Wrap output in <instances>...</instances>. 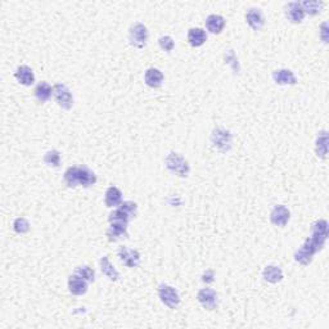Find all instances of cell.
Listing matches in <instances>:
<instances>
[{
    "instance_id": "31",
    "label": "cell",
    "mask_w": 329,
    "mask_h": 329,
    "mask_svg": "<svg viewBox=\"0 0 329 329\" xmlns=\"http://www.w3.org/2000/svg\"><path fill=\"white\" fill-rule=\"evenodd\" d=\"M120 209H122L123 211L126 212V214L133 219V217H135V215H137L138 206L137 203L133 202V201H125V202H121Z\"/></svg>"
},
{
    "instance_id": "21",
    "label": "cell",
    "mask_w": 329,
    "mask_h": 329,
    "mask_svg": "<svg viewBox=\"0 0 329 329\" xmlns=\"http://www.w3.org/2000/svg\"><path fill=\"white\" fill-rule=\"evenodd\" d=\"M34 93H35L36 99H38L39 102H41V103H45V102H48L50 98H52L53 88L49 85V84H48V82L41 81V82H39L38 85H36Z\"/></svg>"
},
{
    "instance_id": "12",
    "label": "cell",
    "mask_w": 329,
    "mask_h": 329,
    "mask_svg": "<svg viewBox=\"0 0 329 329\" xmlns=\"http://www.w3.org/2000/svg\"><path fill=\"white\" fill-rule=\"evenodd\" d=\"M246 21L250 25V27L255 31H260L264 27V23H265L262 12L258 8L248 9L246 13Z\"/></svg>"
},
{
    "instance_id": "25",
    "label": "cell",
    "mask_w": 329,
    "mask_h": 329,
    "mask_svg": "<svg viewBox=\"0 0 329 329\" xmlns=\"http://www.w3.org/2000/svg\"><path fill=\"white\" fill-rule=\"evenodd\" d=\"M326 153H328V134L326 131H321L316 138V154L320 158H325Z\"/></svg>"
},
{
    "instance_id": "27",
    "label": "cell",
    "mask_w": 329,
    "mask_h": 329,
    "mask_svg": "<svg viewBox=\"0 0 329 329\" xmlns=\"http://www.w3.org/2000/svg\"><path fill=\"white\" fill-rule=\"evenodd\" d=\"M74 274L79 275L80 278L85 279L88 283H91L95 280V272L91 269L90 266H79V268H76Z\"/></svg>"
},
{
    "instance_id": "1",
    "label": "cell",
    "mask_w": 329,
    "mask_h": 329,
    "mask_svg": "<svg viewBox=\"0 0 329 329\" xmlns=\"http://www.w3.org/2000/svg\"><path fill=\"white\" fill-rule=\"evenodd\" d=\"M96 180L98 178L95 173L86 166H71L64 173V181H66L67 187L70 188L79 187V185L89 188L94 185Z\"/></svg>"
},
{
    "instance_id": "33",
    "label": "cell",
    "mask_w": 329,
    "mask_h": 329,
    "mask_svg": "<svg viewBox=\"0 0 329 329\" xmlns=\"http://www.w3.org/2000/svg\"><path fill=\"white\" fill-rule=\"evenodd\" d=\"M214 278H215L214 272H212V270H207L206 273H203L202 282L206 283V284H210V283L214 282Z\"/></svg>"
},
{
    "instance_id": "14",
    "label": "cell",
    "mask_w": 329,
    "mask_h": 329,
    "mask_svg": "<svg viewBox=\"0 0 329 329\" xmlns=\"http://www.w3.org/2000/svg\"><path fill=\"white\" fill-rule=\"evenodd\" d=\"M285 16L293 23H300L304 19L305 12L299 2H289L285 6Z\"/></svg>"
},
{
    "instance_id": "29",
    "label": "cell",
    "mask_w": 329,
    "mask_h": 329,
    "mask_svg": "<svg viewBox=\"0 0 329 329\" xmlns=\"http://www.w3.org/2000/svg\"><path fill=\"white\" fill-rule=\"evenodd\" d=\"M44 162L48 166H53V168H58L60 164V153L55 149L49 151L44 156Z\"/></svg>"
},
{
    "instance_id": "5",
    "label": "cell",
    "mask_w": 329,
    "mask_h": 329,
    "mask_svg": "<svg viewBox=\"0 0 329 329\" xmlns=\"http://www.w3.org/2000/svg\"><path fill=\"white\" fill-rule=\"evenodd\" d=\"M149 32L148 28L143 23H134L129 31L130 44L135 48H144L148 41Z\"/></svg>"
},
{
    "instance_id": "2",
    "label": "cell",
    "mask_w": 329,
    "mask_h": 329,
    "mask_svg": "<svg viewBox=\"0 0 329 329\" xmlns=\"http://www.w3.org/2000/svg\"><path fill=\"white\" fill-rule=\"evenodd\" d=\"M164 163H166V168H168L171 173L178 176H181V178L188 176V174H189L190 171V166L187 159L184 158L183 156H180L179 153H175V152H170V153L166 156Z\"/></svg>"
},
{
    "instance_id": "11",
    "label": "cell",
    "mask_w": 329,
    "mask_h": 329,
    "mask_svg": "<svg viewBox=\"0 0 329 329\" xmlns=\"http://www.w3.org/2000/svg\"><path fill=\"white\" fill-rule=\"evenodd\" d=\"M197 300L207 310H215L217 307V293L212 288H202L198 292Z\"/></svg>"
},
{
    "instance_id": "8",
    "label": "cell",
    "mask_w": 329,
    "mask_h": 329,
    "mask_svg": "<svg viewBox=\"0 0 329 329\" xmlns=\"http://www.w3.org/2000/svg\"><path fill=\"white\" fill-rule=\"evenodd\" d=\"M289 219H291V212L283 205L275 206L273 211L270 212V221L275 226L284 228L285 225L288 224V221H289Z\"/></svg>"
},
{
    "instance_id": "9",
    "label": "cell",
    "mask_w": 329,
    "mask_h": 329,
    "mask_svg": "<svg viewBox=\"0 0 329 329\" xmlns=\"http://www.w3.org/2000/svg\"><path fill=\"white\" fill-rule=\"evenodd\" d=\"M120 261L127 268H137L140 264V253L137 250H131L127 247H120L117 252Z\"/></svg>"
},
{
    "instance_id": "32",
    "label": "cell",
    "mask_w": 329,
    "mask_h": 329,
    "mask_svg": "<svg viewBox=\"0 0 329 329\" xmlns=\"http://www.w3.org/2000/svg\"><path fill=\"white\" fill-rule=\"evenodd\" d=\"M159 43V47H161L162 50H164V52H171V50L174 49V47H175V43H174L173 38L171 36H161L158 40Z\"/></svg>"
},
{
    "instance_id": "15",
    "label": "cell",
    "mask_w": 329,
    "mask_h": 329,
    "mask_svg": "<svg viewBox=\"0 0 329 329\" xmlns=\"http://www.w3.org/2000/svg\"><path fill=\"white\" fill-rule=\"evenodd\" d=\"M273 79L278 85H294L297 82L293 72L288 69H280L273 72Z\"/></svg>"
},
{
    "instance_id": "17",
    "label": "cell",
    "mask_w": 329,
    "mask_h": 329,
    "mask_svg": "<svg viewBox=\"0 0 329 329\" xmlns=\"http://www.w3.org/2000/svg\"><path fill=\"white\" fill-rule=\"evenodd\" d=\"M163 80L164 76L161 70L154 69V67L148 69L146 71V74H144V81H146V84L149 88H159V86L162 85Z\"/></svg>"
},
{
    "instance_id": "26",
    "label": "cell",
    "mask_w": 329,
    "mask_h": 329,
    "mask_svg": "<svg viewBox=\"0 0 329 329\" xmlns=\"http://www.w3.org/2000/svg\"><path fill=\"white\" fill-rule=\"evenodd\" d=\"M300 4H301L305 13H309L310 16L320 13L321 8H323V2H318V0H309V2L306 0V2H302Z\"/></svg>"
},
{
    "instance_id": "7",
    "label": "cell",
    "mask_w": 329,
    "mask_h": 329,
    "mask_svg": "<svg viewBox=\"0 0 329 329\" xmlns=\"http://www.w3.org/2000/svg\"><path fill=\"white\" fill-rule=\"evenodd\" d=\"M158 296L161 301L170 309H176L180 304V296L175 288L168 284H162L158 288Z\"/></svg>"
},
{
    "instance_id": "19",
    "label": "cell",
    "mask_w": 329,
    "mask_h": 329,
    "mask_svg": "<svg viewBox=\"0 0 329 329\" xmlns=\"http://www.w3.org/2000/svg\"><path fill=\"white\" fill-rule=\"evenodd\" d=\"M225 27V18L220 14H210L206 18V28L211 34H220Z\"/></svg>"
},
{
    "instance_id": "24",
    "label": "cell",
    "mask_w": 329,
    "mask_h": 329,
    "mask_svg": "<svg viewBox=\"0 0 329 329\" xmlns=\"http://www.w3.org/2000/svg\"><path fill=\"white\" fill-rule=\"evenodd\" d=\"M206 40H207V35L202 28H190L189 32H188V41L192 47H201V45L205 44Z\"/></svg>"
},
{
    "instance_id": "18",
    "label": "cell",
    "mask_w": 329,
    "mask_h": 329,
    "mask_svg": "<svg viewBox=\"0 0 329 329\" xmlns=\"http://www.w3.org/2000/svg\"><path fill=\"white\" fill-rule=\"evenodd\" d=\"M14 77L18 80L19 84L25 86H30L35 82V75L28 66H19L14 72Z\"/></svg>"
},
{
    "instance_id": "10",
    "label": "cell",
    "mask_w": 329,
    "mask_h": 329,
    "mask_svg": "<svg viewBox=\"0 0 329 329\" xmlns=\"http://www.w3.org/2000/svg\"><path fill=\"white\" fill-rule=\"evenodd\" d=\"M311 238L323 248L328 238V222L325 220H318L311 226Z\"/></svg>"
},
{
    "instance_id": "16",
    "label": "cell",
    "mask_w": 329,
    "mask_h": 329,
    "mask_svg": "<svg viewBox=\"0 0 329 329\" xmlns=\"http://www.w3.org/2000/svg\"><path fill=\"white\" fill-rule=\"evenodd\" d=\"M108 241L116 242L121 238L127 237V224L125 222H110V228L107 229Z\"/></svg>"
},
{
    "instance_id": "3",
    "label": "cell",
    "mask_w": 329,
    "mask_h": 329,
    "mask_svg": "<svg viewBox=\"0 0 329 329\" xmlns=\"http://www.w3.org/2000/svg\"><path fill=\"white\" fill-rule=\"evenodd\" d=\"M319 251H321V247L319 246L311 237H309V238L302 243V246L300 247L299 250L296 251V253H294V260L301 264V265H309V264L313 261L314 255H315L316 252H319Z\"/></svg>"
},
{
    "instance_id": "4",
    "label": "cell",
    "mask_w": 329,
    "mask_h": 329,
    "mask_svg": "<svg viewBox=\"0 0 329 329\" xmlns=\"http://www.w3.org/2000/svg\"><path fill=\"white\" fill-rule=\"evenodd\" d=\"M212 146L220 152H228L232 147V133L222 127H217L211 135Z\"/></svg>"
},
{
    "instance_id": "30",
    "label": "cell",
    "mask_w": 329,
    "mask_h": 329,
    "mask_svg": "<svg viewBox=\"0 0 329 329\" xmlns=\"http://www.w3.org/2000/svg\"><path fill=\"white\" fill-rule=\"evenodd\" d=\"M13 229L19 234H25L30 231V222L25 219V217H18L14 220Z\"/></svg>"
},
{
    "instance_id": "34",
    "label": "cell",
    "mask_w": 329,
    "mask_h": 329,
    "mask_svg": "<svg viewBox=\"0 0 329 329\" xmlns=\"http://www.w3.org/2000/svg\"><path fill=\"white\" fill-rule=\"evenodd\" d=\"M326 23H323L321 25V39H323L324 43H328V38H326Z\"/></svg>"
},
{
    "instance_id": "20",
    "label": "cell",
    "mask_w": 329,
    "mask_h": 329,
    "mask_svg": "<svg viewBox=\"0 0 329 329\" xmlns=\"http://www.w3.org/2000/svg\"><path fill=\"white\" fill-rule=\"evenodd\" d=\"M262 277H264V279L266 280V282H269V283H273V284H275V283L282 282L283 272H282V269H280L279 266L268 265V266H265V269H264Z\"/></svg>"
},
{
    "instance_id": "23",
    "label": "cell",
    "mask_w": 329,
    "mask_h": 329,
    "mask_svg": "<svg viewBox=\"0 0 329 329\" xmlns=\"http://www.w3.org/2000/svg\"><path fill=\"white\" fill-rule=\"evenodd\" d=\"M105 202L107 207H116V206L121 205L122 202V193L118 188L110 187L106 190V197Z\"/></svg>"
},
{
    "instance_id": "22",
    "label": "cell",
    "mask_w": 329,
    "mask_h": 329,
    "mask_svg": "<svg viewBox=\"0 0 329 329\" xmlns=\"http://www.w3.org/2000/svg\"><path fill=\"white\" fill-rule=\"evenodd\" d=\"M99 264H101V270L102 273H103V275H106V277H107L110 280H112V282L118 280V278H120V273H118L117 270H116L115 266L110 262L107 256H103V257L101 258V261H99Z\"/></svg>"
},
{
    "instance_id": "13",
    "label": "cell",
    "mask_w": 329,
    "mask_h": 329,
    "mask_svg": "<svg viewBox=\"0 0 329 329\" xmlns=\"http://www.w3.org/2000/svg\"><path fill=\"white\" fill-rule=\"evenodd\" d=\"M69 291L75 296H82L88 292V282L79 275L72 274L69 278Z\"/></svg>"
},
{
    "instance_id": "28",
    "label": "cell",
    "mask_w": 329,
    "mask_h": 329,
    "mask_svg": "<svg viewBox=\"0 0 329 329\" xmlns=\"http://www.w3.org/2000/svg\"><path fill=\"white\" fill-rule=\"evenodd\" d=\"M131 220V217L123 211L122 209H117L113 212H111L110 216H108V221L110 222H125V224H129V221Z\"/></svg>"
},
{
    "instance_id": "6",
    "label": "cell",
    "mask_w": 329,
    "mask_h": 329,
    "mask_svg": "<svg viewBox=\"0 0 329 329\" xmlns=\"http://www.w3.org/2000/svg\"><path fill=\"white\" fill-rule=\"evenodd\" d=\"M53 96L58 105L64 110H70L74 106V96L64 84H55L53 86Z\"/></svg>"
}]
</instances>
